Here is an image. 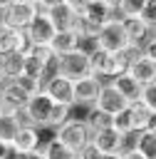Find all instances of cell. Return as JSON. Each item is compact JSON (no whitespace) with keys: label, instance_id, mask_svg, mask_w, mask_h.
<instances>
[{"label":"cell","instance_id":"obj_1","mask_svg":"<svg viewBox=\"0 0 156 159\" xmlns=\"http://www.w3.org/2000/svg\"><path fill=\"white\" fill-rule=\"evenodd\" d=\"M54 137H57L67 149H72L77 157L92 144V129L87 127L84 119H77V117H69L59 129H54Z\"/></svg>","mask_w":156,"mask_h":159},{"label":"cell","instance_id":"obj_2","mask_svg":"<svg viewBox=\"0 0 156 159\" xmlns=\"http://www.w3.org/2000/svg\"><path fill=\"white\" fill-rule=\"evenodd\" d=\"M97 42H99V50H104V52H114V55H116V52H124V50L131 47L121 17H111L109 22H104V25L97 30Z\"/></svg>","mask_w":156,"mask_h":159},{"label":"cell","instance_id":"obj_3","mask_svg":"<svg viewBox=\"0 0 156 159\" xmlns=\"http://www.w3.org/2000/svg\"><path fill=\"white\" fill-rule=\"evenodd\" d=\"M54 109H57V104H54L45 92H40L37 97H32V99L27 102L25 117H27V122H30L32 127H37V129H52ZM52 132H54V129H52Z\"/></svg>","mask_w":156,"mask_h":159},{"label":"cell","instance_id":"obj_4","mask_svg":"<svg viewBox=\"0 0 156 159\" xmlns=\"http://www.w3.org/2000/svg\"><path fill=\"white\" fill-rule=\"evenodd\" d=\"M111 17H119L104 0H87V5L82 7V12H79V20H82V25H79V30H84V32H97L104 22H109Z\"/></svg>","mask_w":156,"mask_h":159},{"label":"cell","instance_id":"obj_5","mask_svg":"<svg viewBox=\"0 0 156 159\" xmlns=\"http://www.w3.org/2000/svg\"><path fill=\"white\" fill-rule=\"evenodd\" d=\"M37 15H40V7L35 2H12L10 7L0 10V22L12 30H27Z\"/></svg>","mask_w":156,"mask_h":159},{"label":"cell","instance_id":"obj_6","mask_svg":"<svg viewBox=\"0 0 156 159\" xmlns=\"http://www.w3.org/2000/svg\"><path fill=\"white\" fill-rule=\"evenodd\" d=\"M57 75L69 80V82H77L82 77H89L92 75V60L82 52H69V55H62L59 57V65H57Z\"/></svg>","mask_w":156,"mask_h":159},{"label":"cell","instance_id":"obj_7","mask_svg":"<svg viewBox=\"0 0 156 159\" xmlns=\"http://www.w3.org/2000/svg\"><path fill=\"white\" fill-rule=\"evenodd\" d=\"M42 132H45V129H37V127H32V124L20 127L17 137L10 142L12 152H15V154H32V152H40V149L45 147V142H47V139L42 137Z\"/></svg>","mask_w":156,"mask_h":159},{"label":"cell","instance_id":"obj_8","mask_svg":"<svg viewBox=\"0 0 156 159\" xmlns=\"http://www.w3.org/2000/svg\"><path fill=\"white\" fill-rule=\"evenodd\" d=\"M102 87H104V80H99L97 75H89V77H82L74 82V107L77 104H84V107H94L99 94H102Z\"/></svg>","mask_w":156,"mask_h":159},{"label":"cell","instance_id":"obj_9","mask_svg":"<svg viewBox=\"0 0 156 159\" xmlns=\"http://www.w3.org/2000/svg\"><path fill=\"white\" fill-rule=\"evenodd\" d=\"M30 99H32V97H30L15 80H7L5 87H2V97H0V109H2V112L17 114V112H22V109L27 107Z\"/></svg>","mask_w":156,"mask_h":159},{"label":"cell","instance_id":"obj_10","mask_svg":"<svg viewBox=\"0 0 156 159\" xmlns=\"http://www.w3.org/2000/svg\"><path fill=\"white\" fill-rule=\"evenodd\" d=\"M45 12L50 15V20H52V25H54L57 32H77L79 25H82L77 10H74L69 2L57 5V7H52V10H45Z\"/></svg>","mask_w":156,"mask_h":159},{"label":"cell","instance_id":"obj_11","mask_svg":"<svg viewBox=\"0 0 156 159\" xmlns=\"http://www.w3.org/2000/svg\"><path fill=\"white\" fill-rule=\"evenodd\" d=\"M45 94L62 107H74V82L64 80V77H52L45 82Z\"/></svg>","mask_w":156,"mask_h":159},{"label":"cell","instance_id":"obj_12","mask_svg":"<svg viewBox=\"0 0 156 159\" xmlns=\"http://www.w3.org/2000/svg\"><path fill=\"white\" fill-rule=\"evenodd\" d=\"M94 107L102 109V112H106V114H111V117H116L119 112H124V109L129 107V99H126V97H124L111 82H104L102 94H99V99H97Z\"/></svg>","mask_w":156,"mask_h":159},{"label":"cell","instance_id":"obj_13","mask_svg":"<svg viewBox=\"0 0 156 159\" xmlns=\"http://www.w3.org/2000/svg\"><path fill=\"white\" fill-rule=\"evenodd\" d=\"M121 22H124V30H126V37H129L131 47L144 50V45L154 37V27L144 17H121Z\"/></svg>","mask_w":156,"mask_h":159},{"label":"cell","instance_id":"obj_14","mask_svg":"<svg viewBox=\"0 0 156 159\" xmlns=\"http://www.w3.org/2000/svg\"><path fill=\"white\" fill-rule=\"evenodd\" d=\"M25 32L32 40V45H50L54 40V35H57V30H54V25H52V20H50V15L45 10H40V15L32 20V25Z\"/></svg>","mask_w":156,"mask_h":159},{"label":"cell","instance_id":"obj_15","mask_svg":"<svg viewBox=\"0 0 156 159\" xmlns=\"http://www.w3.org/2000/svg\"><path fill=\"white\" fill-rule=\"evenodd\" d=\"M141 87H146V84H151V82H156V62L154 60H149L144 52L129 65V70H126Z\"/></svg>","mask_w":156,"mask_h":159},{"label":"cell","instance_id":"obj_16","mask_svg":"<svg viewBox=\"0 0 156 159\" xmlns=\"http://www.w3.org/2000/svg\"><path fill=\"white\" fill-rule=\"evenodd\" d=\"M92 144L102 152V154H119L121 149V134L109 127V129H102V132H94L92 134Z\"/></svg>","mask_w":156,"mask_h":159},{"label":"cell","instance_id":"obj_17","mask_svg":"<svg viewBox=\"0 0 156 159\" xmlns=\"http://www.w3.org/2000/svg\"><path fill=\"white\" fill-rule=\"evenodd\" d=\"M25 65H27V57H22L17 52L5 55V57H0V77L2 80H17L25 75Z\"/></svg>","mask_w":156,"mask_h":159},{"label":"cell","instance_id":"obj_18","mask_svg":"<svg viewBox=\"0 0 156 159\" xmlns=\"http://www.w3.org/2000/svg\"><path fill=\"white\" fill-rule=\"evenodd\" d=\"M111 84H114V87H116V89L129 99V104H134V102H139V99H141V89H144V87H141V84H139L129 72H124V75L114 77V80H111Z\"/></svg>","mask_w":156,"mask_h":159},{"label":"cell","instance_id":"obj_19","mask_svg":"<svg viewBox=\"0 0 156 159\" xmlns=\"http://www.w3.org/2000/svg\"><path fill=\"white\" fill-rule=\"evenodd\" d=\"M84 122H87V127L92 129V134H94V132H102V129L114 127V117H111V114H106V112H102V109H97V107H89V109H87Z\"/></svg>","mask_w":156,"mask_h":159},{"label":"cell","instance_id":"obj_20","mask_svg":"<svg viewBox=\"0 0 156 159\" xmlns=\"http://www.w3.org/2000/svg\"><path fill=\"white\" fill-rule=\"evenodd\" d=\"M42 154H45L47 159H79V157H77L72 149H67V147H64V144H62V142H59L54 134H52V137L45 142Z\"/></svg>","mask_w":156,"mask_h":159},{"label":"cell","instance_id":"obj_21","mask_svg":"<svg viewBox=\"0 0 156 159\" xmlns=\"http://www.w3.org/2000/svg\"><path fill=\"white\" fill-rule=\"evenodd\" d=\"M20 119L12 114V112H0V139L2 142H12L15 137H17V132H20Z\"/></svg>","mask_w":156,"mask_h":159},{"label":"cell","instance_id":"obj_22","mask_svg":"<svg viewBox=\"0 0 156 159\" xmlns=\"http://www.w3.org/2000/svg\"><path fill=\"white\" fill-rule=\"evenodd\" d=\"M50 47L62 57V55H69L77 50V32H57L54 40L50 42Z\"/></svg>","mask_w":156,"mask_h":159},{"label":"cell","instance_id":"obj_23","mask_svg":"<svg viewBox=\"0 0 156 159\" xmlns=\"http://www.w3.org/2000/svg\"><path fill=\"white\" fill-rule=\"evenodd\" d=\"M97 50H99L97 32H84V30H77V52H82V55L92 57Z\"/></svg>","mask_w":156,"mask_h":159},{"label":"cell","instance_id":"obj_24","mask_svg":"<svg viewBox=\"0 0 156 159\" xmlns=\"http://www.w3.org/2000/svg\"><path fill=\"white\" fill-rule=\"evenodd\" d=\"M129 109H131V119H134V132H146L151 112H149V109H146L141 102H134V104H129Z\"/></svg>","mask_w":156,"mask_h":159},{"label":"cell","instance_id":"obj_25","mask_svg":"<svg viewBox=\"0 0 156 159\" xmlns=\"http://www.w3.org/2000/svg\"><path fill=\"white\" fill-rule=\"evenodd\" d=\"M136 152L146 159H156V134L154 132H141L139 134V147Z\"/></svg>","mask_w":156,"mask_h":159},{"label":"cell","instance_id":"obj_26","mask_svg":"<svg viewBox=\"0 0 156 159\" xmlns=\"http://www.w3.org/2000/svg\"><path fill=\"white\" fill-rule=\"evenodd\" d=\"M15 37H17V30H12V27L0 22V57L15 52Z\"/></svg>","mask_w":156,"mask_h":159},{"label":"cell","instance_id":"obj_27","mask_svg":"<svg viewBox=\"0 0 156 159\" xmlns=\"http://www.w3.org/2000/svg\"><path fill=\"white\" fill-rule=\"evenodd\" d=\"M149 0H124L119 7V17H141Z\"/></svg>","mask_w":156,"mask_h":159},{"label":"cell","instance_id":"obj_28","mask_svg":"<svg viewBox=\"0 0 156 159\" xmlns=\"http://www.w3.org/2000/svg\"><path fill=\"white\" fill-rule=\"evenodd\" d=\"M15 82H17V84H20V87H22V89L30 94V97H37L40 92H45V82H42V80H37V77L22 75V77H17Z\"/></svg>","mask_w":156,"mask_h":159},{"label":"cell","instance_id":"obj_29","mask_svg":"<svg viewBox=\"0 0 156 159\" xmlns=\"http://www.w3.org/2000/svg\"><path fill=\"white\" fill-rule=\"evenodd\" d=\"M114 129H116L119 134H129V132H134V119H131V109H129V107L114 117Z\"/></svg>","mask_w":156,"mask_h":159},{"label":"cell","instance_id":"obj_30","mask_svg":"<svg viewBox=\"0 0 156 159\" xmlns=\"http://www.w3.org/2000/svg\"><path fill=\"white\" fill-rule=\"evenodd\" d=\"M139 134H141V132L121 134V149H119V154H121V157H126V154H134V152H136V147H139Z\"/></svg>","mask_w":156,"mask_h":159},{"label":"cell","instance_id":"obj_31","mask_svg":"<svg viewBox=\"0 0 156 159\" xmlns=\"http://www.w3.org/2000/svg\"><path fill=\"white\" fill-rule=\"evenodd\" d=\"M149 112H156V82H151V84H146L144 89H141V99H139Z\"/></svg>","mask_w":156,"mask_h":159},{"label":"cell","instance_id":"obj_32","mask_svg":"<svg viewBox=\"0 0 156 159\" xmlns=\"http://www.w3.org/2000/svg\"><path fill=\"white\" fill-rule=\"evenodd\" d=\"M151 27H156V0H149V5H146V10H144V15H141Z\"/></svg>","mask_w":156,"mask_h":159},{"label":"cell","instance_id":"obj_33","mask_svg":"<svg viewBox=\"0 0 156 159\" xmlns=\"http://www.w3.org/2000/svg\"><path fill=\"white\" fill-rule=\"evenodd\" d=\"M102 157H104V154H102V152H99L94 144H89V147H87V149L79 154V159H102Z\"/></svg>","mask_w":156,"mask_h":159},{"label":"cell","instance_id":"obj_34","mask_svg":"<svg viewBox=\"0 0 156 159\" xmlns=\"http://www.w3.org/2000/svg\"><path fill=\"white\" fill-rule=\"evenodd\" d=\"M67 0H35V5L40 7V10H52V7H57V5H64Z\"/></svg>","mask_w":156,"mask_h":159},{"label":"cell","instance_id":"obj_35","mask_svg":"<svg viewBox=\"0 0 156 159\" xmlns=\"http://www.w3.org/2000/svg\"><path fill=\"white\" fill-rule=\"evenodd\" d=\"M144 55H146L149 60H154V62H156V37H151V40L144 45Z\"/></svg>","mask_w":156,"mask_h":159},{"label":"cell","instance_id":"obj_36","mask_svg":"<svg viewBox=\"0 0 156 159\" xmlns=\"http://www.w3.org/2000/svg\"><path fill=\"white\" fill-rule=\"evenodd\" d=\"M10 159H47V157H45L42 149H40V152H32V154H15V152H12Z\"/></svg>","mask_w":156,"mask_h":159},{"label":"cell","instance_id":"obj_37","mask_svg":"<svg viewBox=\"0 0 156 159\" xmlns=\"http://www.w3.org/2000/svg\"><path fill=\"white\" fill-rule=\"evenodd\" d=\"M10 157H12V147L0 139V159H10Z\"/></svg>","mask_w":156,"mask_h":159},{"label":"cell","instance_id":"obj_38","mask_svg":"<svg viewBox=\"0 0 156 159\" xmlns=\"http://www.w3.org/2000/svg\"><path fill=\"white\" fill-rule=\"evenodd\" d=\"M146 132H154V134H156V112H151V117H149V127H146Z\"/></svg>","mask_w":156,"mask_h":159},{"label":"cell","instance_id":"obj_39","mask_svg":"<svg viewBox=\"0 0 156 159\" xmlns=\"http://www.w3.org/2000/svg\"><path fill=\"white\" fill-rule=\"evenodd\" d=\"M104 2H106V5H109L116 15H119V7H121V2H124V0H104Z\"/></svg>","mask_w":156,"mask_h":159},{"label":"cell","instance_id":"obj_40","mask_svg":"<svg viewBox=\"0 0 156 159\" xmlns=\"http://www.w3.org/2000/svg\"><path fill=\"white\" fill-rule=\"evenodd\" d=\"M15 0H0V10H5V7H10Z\"/></svg>","mask_w":156,"mask_h":159},{"label":"cell","instance_id":"obj_41","mask_svg":"<svg viewBox=\"0 0 156 159\" xmlns=\"http://www.w3.org/2000/svg\"><path fill=\"white\" fill-rule=\"evenodd\" d=\"M124 159H146V157H141V154H139V152H134V154H126V157H124Z\"/></svg>","mask_w":156,"mask_h":159},{"label":"cell","instance_id":"obj_42","mask_svg":"<svg viewBox=\"0 0 156 159\" xmlns=\"http://www.w3.org/2000/svg\"><path fill=\"white\" fill-rule=\"evenodd\" d=\"M102 159H124V157H121V154H104Z\"/></svg>","mask_w":156,"mask_h":159},{"label":"cell","instance_id":"obj_43","mask_svg":"<svg viewBox=\"0 0 156 159\" xmlns=\"http://www.w3.org/2000/svg\"><path fill=\"white\" fill-rule=\"evenodd\" d=\"M5 82H7V80H2V77H0V97H2V87H5Z\"/></svg>","mask_w":156,"mask_h":159},{"label":"cell","instance_id":"obj_44","mask_svg":"<svg viewBox=\"0 0 156 159\" xmlns=\"http://www.w3.org/2000/svg\"><path fill=\"white\" fill-rule=\"evenodd\" d=\"M15 2H35V0H15Z\"/></svg>","mask_w":156,"mask_h":159},{"label":"cell","instance_id":"obj_45","mask_svg":"<svg viewBox=\"0 0 156 159\" xmlns=\"http://www.w3.org/2000/svg\"><path fill=\"white\" fill-rule=\"evenodd\" d=\"M154 37H156V27H154Z\"/></svg>","mask_w":156,"mask_h":159},{"label":"cell","instance_id":"obj_46","mask_svg":"<svg viewBox=\"0 0 156 159\" xmlns=\"http://www.w3.org/2000/svg\"><path fill=\"white\" fill-rule=\"evenodd\" d=\"M0 112H2V109H0Z\"/></svg>","mask_w":156,"mask_h":159}]
</instances>
